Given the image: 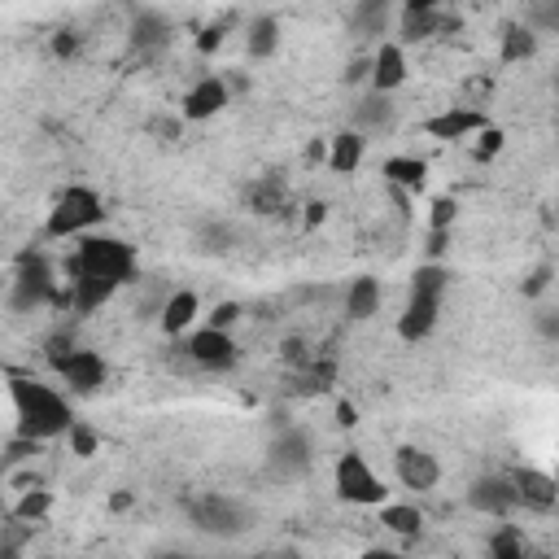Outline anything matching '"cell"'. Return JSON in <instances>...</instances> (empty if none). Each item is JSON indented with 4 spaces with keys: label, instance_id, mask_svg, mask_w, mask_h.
Segmentation results:
<instances>
[{
    "label": "cell",
    "instance_id": "22",
    "mask_svg": "<svg viewBox=\"0 0 559 559\" xmlns=\"http://www.w3.org/2000/svg\"><path fill=\"white\" fill-rule=\"evenodd\" d=\"M376 306H380V284L372 276H359L350 284V293H346V315L363 324V319L376 315Z\"/></svg>",
    "mask_w": 559,
    "mask_h": 559
},
{
    "label": "cell",
    "instance_id": "38",
    "mask_svg": "<svg viewBox=\"0 0 559 559\" xmlns=\"http://www.w3.org/2000/svg\"><path fill=\"white\" fill-rule=\"evenodd\" d=\"M367 75H372V57H359V62L346 66V83H363Z\"/></svg>",
    "mask_w": 559,
    "mask_h": 559
},
{
    "label": "cell",
    "instance_id": "37",
    "mask_svg": "<svg viewBox=\"0 0 559 559\" xmlns=\"http://www.w3.org/2000/svg\"><path fill=\"white\" fill-rule=\"evenodd\" d=\"M53 53L57 57H75L79 53V35L75 31H57L53 35Z\"/></svg>",
    "mask_w": 559,
    "mask_h": 559
},
{
    "label": "cell",
    "instance_id": "33",
    "mask_svg": "<svg viewBox=\"0 0 559 559\" xmlns=\"http://www.w3.org/2000/svg\"><path fill=\"white\" fill-rule=\"evenodd\" d=\"M455 214H459V201L455 197H437L433 201V228H455Z\"/></svg>",
    "mask_w": 559,
    "mask_h": 559
},
{
    "label": "cell",
    "instance_id": "4",
    "mask_svg": "<svg viewBox=\"0 0 559 559\" xmlns=\"http://www.w3.org/2000/svg\"><path fill=\"white\" fill-rule=\"evenodd\" d=\"M105 219V206H101V197L92 193V188H66L62 201L53 206L49 214V223H44V232L49 236H79V232H88L92 223H101Z\"/></svg>",
    "mask_w": 559,
    "mask_h": 559
},
{
    "label": "cell",
    "instance_id": "14",
    "mask_svg": "<svg viewBox=\"0 0 559 559\" xmlns=\"http://www.w3.org/2000/svg\"><path fill=\"white\" fill-rule=\"evenodd\" d=\"M118 284L114 280H101V276H70V293L62 297L66 306H75L79 315H92L97 306H105L114 297Z\"/></svg>",
    "mask_w": 559,
    "mask_h": 559
},
{
    "label": "cell",
    "instance_id": "5",
    "mask_svg": "<svg viewBox=\"0 0 559 559\" xmlns=\"http://www.w3.org/2000/svg\"><path fill=\"white\" fill-rule=\"evenodd\" d=\"M337 494L346 498V503H359V507H380L385 503V485L372 468H367V459L359 450H350V455L337 459Z\"/></svg>",
    "mask_w": 559,
    "mask_h": 559
},
{
    "label": "cell",
    "instance_id": "13",
    "mask_svg": "<svg viewBox=\"0 0 559 559\" xmlns=\"http://www.w3.org/2000/svg\"><path fill=\"white\" fill-rule=\"evenodd\" d=\"M437 311H442V297H420V293H411L407 311H402V319H398V337H402V341H424L428 332L437 328Z\"/></svg>",
    "mask_w": 559,
    "mask_h": 559
},
{
    "label": "cell",
    "instance_id": "19",
    "mask_svg": "<svg viewBox=\"0 0 559 559\" xmlns=\"http://www.w3.org/2000/svg\"><path fill=\"white\" fill-rule=\"evenodd\" d=\"M350 27L372 40V35H385L389 31V0H359L350 14Z\"/></svg>",
    "mask_w": 559,
    "mask_h": 559
},
{
    "label": "cell",
    "instance_id": "45",
    "mask_svg": "<svg viewBox=\"0 0 559 559\" xmlns=\"http://www.w3.org/2000/svg\"><path fill=\"white\" fill-rule=\"evenodd\" d=\"M328 158V145H319V140H315V145H311V162H324Z\"/></svg>",
    "mask_w": 559,
    "mask_h": 559
},
{
    "label": "cell",
    "instance_id": "42",
    "mask_svg": "<svg viewBox=\"0 0 559 559\" xmlns=\"http://www.w3.org/2000/svg\"><path fill=\"white\" fill-rule=\"evenodd\" d=\"M446 0H407V14H428V9H442Z\"/></svg>",
    "mask_w": 559,
    "mask_h": 559
},
{
    "label": "cell",
    "instance_id": "27",
    "mask_svg": "<svg viewBox=\"0 0 559 559\" xmlns=\"http://www.w3.org/2000/svg\"><path fill=\"white\" fill-rule=\"evenodd\" d=\"M446 284H450V271H446V267L424 263V267L411 276V293H420V297H442Z\"/></svg>",
    "mask_w": 559,
    "mask_h": 559
},
{
    "label": "cell",
    "instance_id": "40",
    "mask_svg": "<svg viewBox=\"0 0 559 559\" xmlns=\"http://www.w3.org/2000/svg\"><path fill=\"white\" fill-rule=\"evenodd\" d=\"M446 236H450V228H433V236H428V254L433 258L446 254Z\"/></svg>",
    "mask_w": 559,
    "mask_h": 559
},
{
    "label": "cell",
    "instance_id": "32",
    "mask_svg": "<svg viewBox=\"0 0 559 559\" xmlns=\"http://www.w3.org/2000/svg\"><path fill=\"white\" fill-rule=\"evenodd\" d=\"M490 555L494 559H525V542H520L516 533H498L490 542Z\"/></svg>",
    "mask_w": 559,
    "mask_h": 559
},
{
    "label": "cell",
    "instance_id": "41",
    "mask_svg": "<svg viewBox=\"0 0 559 559\" xmlns=\"http://www.w3.org/2000/svg\"><path fill=\"white\" fill-rule=\"evenodd\" d=\"M337 424L341 428H354V424H359V411H354L350 402H341V407H337Z\"/></svg>",
    "mask_w": 559,
    "mask_h": 559
},
{
    "label": "cell",
    "instance_id": "11",
    "mask_svg": "<svg viewBox=\"0 0 559 559\" xmlns=\"http://www.w3.org/2000/svg\"><path fill=\"white\" fill-rule=\"evenodd\" d=\"M394 468H398V481L407 485V490H433L437 481H442V468H437V459L428 455L420 446H402L394 455Z\"/></svg>",
    "mask_w": 559,
    "mask_h": 559
},
{
    "label": "cell",
    "instance_id": "9",
    "mask_svg": "<svg viewBox=\"0 0 559 559\" xmlns=\"http://www.w3.org/2000/svg\"><path fill=\"white\" fill-rule=\"evenodd\" d=\"M468 503L481 511V516H511V511L520 507L516 498V485H511V477H477L468 490Z\"/></svg>",
    "mask_w": 559,
    "mask_h": 559
},
{
    "label": "cell",
    "instance_id": "15",
    "mask_svg": "<svg viewBox=\"0 0 559 559\" xmlns=\"http://www.w3.org/2000/svg\"><path fill=\"white\" fill-rule=\"evenodd\" d=\"M372 88L376 92H394L407 83V53L398 49V44H380V53L372 57Z\"/></svg>",
    "mask_w": 559,
    "mask_h": 559
},
{
    "label": "cell",
    "instance_id": "43",
    "mask_svg": "<svg viewBox=\"0 0 559 559\" xmlns=\"http://www.w3.org/2000/svg\"><path fill=\"white\" fill-rule=\"evenodd\" d=\"M324 214H328V206H324V201H315V206H306V228H315V223H324Z\"/></svg>",
    "mask_w": 559,
    "mask_h": 559
},
{
    "label": "cell",
    "instance_id": "20",
    "mask_svg": "<svg viewBox=\"0 0 559 559\" xmlns=\"http://www.w3.org/2000/svg\"><path fill=\"white\" fill-rule=\"evenodd\" d=\"M197 311H201L197 293H188V289L171 293V297H166V306H162V328L175 337V332H184L188 324H193V319H197Z\"/></svg>",
    "mask_w": 559,
    "mask_h": 559
},
{
    "label": "cell",
    "instance_id": "7",
    "mask_svg": "<svg viewBox=\"0 0 559 559\" xmlns=\"http://www.w3.org/2000/svg\"><path fill=\"white\" fill-rule=\"evenodd\" d=\"M57 367V376L66 380L75 394H97V389L105 385V359L97 350H79V346H70L62 359H53Z\"/></svg>",
    "mask_w": 559,
    "mask_h": 559
},
{
    "label": "cell",
    "instance_id": "21",
    "mask_svg": "<svg viewBox=\"0 0 559 559\" xmlns=\"http://www.w3.org/2000/svg\"><path fill=\"white\" fill-rule=\"evenodd\" d=\"M385 180L394 188H407V193H420L428 180V162L424 158H389L385 162Z\"/></svg>",
    "mask_w": 559,
    "mask_h": 559
},
{
    "label": "cell",
    "instance_id": "12",
    "mask_svg": "<svg viewBox=\"0 0 559 559\" xmlns=\"http://www.w3.org/2000/svg\"><path fill=\"white\" fill-rule=\"evenodd\" d=\"M511 485H516V498H520V507H529V511H555V503H559V490H555V481L546 477V472H533V468H525V472H516L511 477Z\"/></svg>",
    "mask_w": 559,
    "mask_h": 559
},
{
    "label": "cell",
    "instance_id": "29",
    "mask_svg": "<svg viewBox=\"0 0 559 559\" xmlns=\"http://www.w3.org/2000/svg\"><path fill=\"white\" fill-rule=\"evenodd\" d=\"M359 123L363 127H389V123H394V105H389V92H372V97L359 105Z\"/></svg>",
    "mask_w": 559,
    "mask_h": 559
},
{
    "label": "cell",
    "instance_id": "28",
    "mask_svg": "<svg viewBox=\"0 0 559 559\" xmlns=\"http://www.w3.org/2000/svg\"><path fill=\"white\" fill-rule=\"evenodd\" d=\"M49 507H53V494L49 490H27V494L18 498L14 516L22 520V525H40V520L49 516Z\"/></svg>",
    "mask_w": 559,
    "mask_h": 559
},
{
    "label": "cell",
    "instance_id": "8",
    "mask_svg": "<svg viewBox=\"0 0 559 559\" xmlns=\"http://www.w3.org/2000/svg\"><path fill=\"white\" fill-rule=\"evenodd\" d=\"M267 463H271V472H276L280 481L302 477V472L311 468V437L297 433V428L280 433L276 442H271V450H267Z\"/></svg>",
    "mask_w": 559,
    "mask_h": 559
},
{
    "label": "cell",
    "instance_id": "34",
    "mask_svg": "<svg viewBox=\"0 0 559 559\" xmlns=\"http://www.w3.org/2000/svg\"><path fill=\"white\" fill-rule=\"evenodd\" d=\"M241 315H245V311H241L236 302H223V306H214V311H210V328H223V332H228Z\"/></svg>",
    "mask_w": 559,
    "mask_h": 559
},
{
    "label": "cell",
    "instance_id": "3",
    "mask_svg": "<svg viewBox=\"0 0 559 559\" xmlns=\"http://www.w3.org/2000/svg\"><path fill=\"white\" fill-rule=\"evenodd\" d=\"M188 520H193V529L210 533V538H241V533L254 529V511L228 494H201L188 507Z\"/></svg>",
    "mask_w": 559,
    "mask_h": 559
},
{
    "label": "cell",
    "instance_id": "36",
    "mask_svg": "<svg viewBox=\"0 0 559 559\" xmlns=\"http://www.w3.org/2000/svg\"><path fill=\"white\" fill-rule=\"evenodd\" d=\"M551 276H555V271L542 263V267H538V271H533V276L525 280V297H542L546 289H551Z\"/></svg>",
    "mask_w": 559,
    "mask_h": 559
},
{
    "label": "cell",
    "instance_id": "35",
    "mask_svg": "<svg viewBox=\"0 0 559 559\" xmlns=\"http://www.w3.org/2000/svg\"><path fill=\"white\" fill-rule=\"evenodd\" d=\"M503 132H498V127H481V145H477V158L485 162V158H494L498 149H503Z\"/></svg>",
    "mask_w": 559,
    "mask_h": 559
},
{
    "label": "cell",
    "instance_id": "25",
    "mask_svg": "<svg viewBox=\"0 0 559 559\" xmlns=\"http://www.w3.org/2000/svg\"><path fill=\"white\" fill-rule=\"evenodd\" d=\"M276 49H280V22L271 14L249 22V53H254V57H271Z\"/></svg>",
    "mask_w": 559,
    "mask_h": 559
},
{
    "label": "cell",
    "instance_id": "18",
    "mask_svg": "<svg viewBox=\"0 0 559 559\" xmlns=\"http://www.w3.org/2000/svg\"><path fill=\"white\" fill-rule=\"evenodd\" d=\"M363 149H367L363 132H341V136H332L324 162H328L337 175H354V171H359V162H363Z\"/></svg>",
    "mask_w": 559,
    "mask_h": 559
},
{
    "label": "cell",
    "instance_id": "26",
    "mask_svg": "<svg viewBox=\"0 0 559 559\" xmlns=\"http://www.w3.org/2000/svg\"><path fill=\"white\" fill-rule=\"evenodd\" d=\"M166 35H171V27H166V18H158V14H140L132 22V44L136 49H162Z\"/></svg>",
    "mask_w": 559,
    "mask_h": 559
},
{
    "label": "cell",
    "instance_id": "10",
    "mask_svg": "<svg viewBox=\"0 0 559 559\" xmlns=\"http://www.w3.org/2000/svg\"><path fill=\"white\" fill-rule=\"evenodd\" d=\"M188 359L197 367H210V372H223V367L236 363V341L223 328H201L193 341H188Z\"/></svg>",
    "mask_w": 559,
    "mask_h": 559
},
{
    "label": "cell",
    "instance_id": "31",
    "mask_svg": "<svg viewBox=\"0 0 559 559\" xmlns=\"http://www.w3.org/2000/svg\"><path fill=\"white\" fill-rule=\"evenodd\" d=\"M437 27H442L437 9H428V14H402V35H407V40H424V35Z\"/></svg>",
    "mask_w": 559,
    "mask_h": 559
},
{
    "label": "cell",
    "instance_id": "44",
    "mask_svg": "<svg viewBox=\"0 0 559 559\" xmlns=\"http://www.w3.org/2000/svg\"><path fill=\"white\" fill-rule=\"evenodd\" d=\"M110 507H114V511H127V507H132V494H114Z\"/></svg>",
    "mask_w": 559,
    "mask_h": 559
},
{
    "label": "cell",
    "instance_id": "16",
    "mask_svg": "<svg viewBox=\"0 0 559 559\" xmlns=\"http://www.w3.org/2000/svg\"><path fill=\"white\" fill-rule=\"evenodd\" d=\"M481 127H485V114L477 110H446V114L424 118V132L433 140H463L468 132H481Z\"/></svg>",
    "mask_w": 559,
    "mask_h": 559
},
{
    "label": "cell",
    "instance_id": "30",
    "mask_svg": "<svg viewBox=\"0 0 559 559\" xmlns=\"http://www.w3.org/2000/svg\"><path fill=\"white\" fill-rule=\"evenodd\" d=\"M66 437H70V455H75V459H92V455H97V446H101V437L92 433L88 424H79V420L66 428Z\"/></svg>",
    "mask_w": 559,
    "mask_h": 559
},
{
    "label": "cell",
    "instance_id": "6",
    "mask_svg": "<svg viewBox=\"0 0 559 559\" xmlns=\"http://www.w3.org/2000/svg\"><path fill=\"white\" fill-rule=\"evenodd\" d=\"M57 297V284H53V271L40 254H22V267H18V280H14V306L18 311H35V306L53 302Z\"/></svg>",
    "mask_w": 559,
    "mask_h": 559
},
{
    "label": "cell",
    "instance_id": "17",
    "mask_svg": "<svg viewBox=\"0 0 559 559\" xmlns=\"http://www.w3.org/2000/svg\"><path fill=\"white\" fill-rule=\"evenodd\" d=\"M228 105V83L223 79H201L193 92L184 97V118H193V123H201V118H214Z\"/></svg>",
    "mask_w": 559,
    "mask_h": 559
},
{
    "label": "cell",
    "instance_id": "39",
    "mask_svg": "<svg viewBox=\"0 0 559 559\" xmlns=\"http://www.w3.org/2000/svg\"><path fill=\"white\" fill-rule=\"evenodd\" d=\"M219 44H223V27H206V31H201V40H197V49L201 53H214Z\"/></svg>",
    "mask_w": 559,
    "mask_h": 559
},
{
    "label": "cell",
    "instance_id": "24",
    "mask_svg": "<svg viewBox=\"0 0 559 559\" xmlns=\"http://www.w3.org/2000/svg\"><path fill=\"white\" fill-rule=\"evenodd\" d=\"M533 53H538V35H533V27L511 22V27L503 31V62H529Z\"/></svg>",
    "mask_w": 559,
    "mask_h": 559
},
{
    "label": "cell",
    "instance_id": "1",
    "mask_svg": "<svg viewBox=\"0 0 559 559\" xmlns=\"http://www.w3.org/2000/svg\"><path fill=\"white\" fill-rule=\"evenodd\" d=\"M9 394H14V411H18V433L35 437V442H49V437H62L70 424H75V411L70 402L57 394V389L40 385L31 376H14L9 380Z\"/></svg>",
    "mask_w": 559,
    "mask_h": 559
},
{
    "label": "cell",
    "instance_id": "2",
    "mask_svg": "<svg viewBox=\"0 0 559 559\" xmlns=\"http://www.w3.org/2000/svg\"><path fill=\"white\" fill-rule=\"evenodd\" d=\"M70 276H101L114 284H127L136 276V249L118 236H83L75 258H66Z\"/></svg>",
    "mask_w": 559,
    "mask_h": 559
},
{
    "label": "cell",
    "instance_id": "23",
    "mask_svg": "<svg viewBox=\"0 0 559 559\" xmlns=\"http://www.w3.org/2000/svg\"><path fill=\"white\" fill-rule=\"evenodd\" d=\"M380 525L402 533V538H415L424 529V516L420 507H402V503H380Z\"/></svg>",
    "mask_w": 559,
    "mask_h": 559
}]
</instances>
